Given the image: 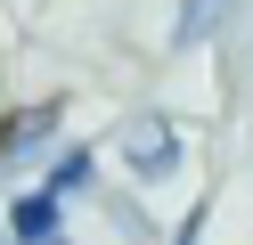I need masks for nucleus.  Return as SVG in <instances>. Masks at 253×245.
Wrapping results in <instances>:
<instances>
[{"label": "nucleus", "mask_w": 253, "mask_h": 245, "mask_svg": "<svg viewBox=\"0 0 253 245\" xmlns=\"http://www.w3.org/2000/svg\"><path fill=\"white\" fill-rule=\"evenodd\" d=\"M123 155H131L139 180H164L171 163H180V131H171V123H131V131H123Z\"/></svg>", "instance_id": "obj_1"}, {"label": "nucleus", "mask_w": 253, "mask_h": 245, "mask_svg": "<svg viewBox=\"0 0 253 245\" xmlns=\"http://www.w3.org/2000/svg\"><path fill=\"white\" fill-rule=\"evenodd\" d=\"M0 229H8V237H17V245H57V196H49V188H33V196H17V204H8V221H0Z\"/></svg>", "instance_id": "obj_2"}, {"label": "nucleus", "mask_w": 253, "mask_h": 245, "mask_svg": "<svg viewBox=\"0 0 253 245\" xmlns=\"http://www.w3.org/2000/svg\"><path fill=\"white\" fill-rule=\"evenodd\" d=\"M49 131H57V98H41L33 114H8V131H0V139H8V147H33V139H49Z\"/></svg>", "instance_id": "obj_3"}, {"label": "nucleus", "mask_w": 253, "mask_h": 245, "mask_svg": "<svg viewBox=\"0 0 253 245\" xmlns=\"http://www.w3.org/2000/svg\"><path fill=\"white\" fill-rule=\"evenodd\" d=\"M82 180H90V147H66V155L49 163V196H74Z\"/></svg>", "instance_id": "obj_4"}]
</instances>
